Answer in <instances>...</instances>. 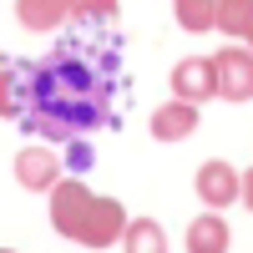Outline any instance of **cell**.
I'll list each match as a JSON object with an SVG mask.
<instances>
[{"mask_svg": "<svg viewBox=\"0 0 253 253\" xmlns=\"http://www.w3.org/2000/svg\"><path fill=\"white\" fill-rule=\"evenodd\" d=\"M122 41L66 31L46 56L0 66V117L46 142H76L117 122Z\"/></svg>", "mask_w": 253, "mask_h": 253, "instance_id": "1", "label": "cell"}, {"mask_svg": "<svg viewBox=\"0 0 253 253\" xmlns=\"http://www.w3.org/2000/svg\"><path fill=\"white\" fill-rule=\"evenodd\" d=\"M51 223L66 238L91 243V248H107L112 238H122V228H126L122 208L112 198H91L81 182H56L51 187Z\"/></svg>", "mask_w": 253, "mask_h": 253, "instance_id": "2", "label": "cell"}, {"mask_svg": "<svg viewBox=\"0 0 253 253\" xmlns=\"http://www.w3.org/2000/svg\"><path fill=\"white\" fill-rule=\"evenodd\" d=\"M213 71H218V96H228V101H253V56H248L243 46L218 51Z\"/></svg>", "mask_w": 253, "mask_h": 253, "instance_id": "3", "label": "cell"}, {"mask_svg": "<svg viewBox=\"0 0 253 253\" xmlns=\"http://www.w3.org/2000/svg\"><path fill=\"white\" fill-rule=\"evenodd\" d=\"M172 91L187 101V107H193V101L218 96V71H213V61H203V56L177 61V66H172Z\"/></svg>", "mask_w": 253, "mask_h": 253, "instance_id": "4", "label": "cell"}, {"mask_svg": "<svg viewBox=\"0 0 253 253\" xmlns=\"http://www.w3.org/2000/svg\"><path fill=\"white\" fill-rule=\"evenodd\" d=\"M15 177H20V187H31V193H46V187L61 182V162H56L51 147H26V152L15 157Z\"/></svg>", "mask_w": 253, "mask_h": 253, "instance_id": "5", "label": "cell"}, {"mask_svg": "<svg viewBox=\"0 0 253 253\" xmlns=\"http://www.w3.org/2000/svg\"><path fill=\"white\" fill-rule=\"evenodd\" d=\"M238 172H233V167H228V162H203L198 167V198L208 203V208H228V203H233L238 198Z\"/></svg>", "mask_w": 253, "mask_h": 253, "instance_id": "6", "label": "cell"}, {"mask_svg": "<svg viewBox=\"0 0 253 253\" xmlns=\"http://www.w3.org/2000/svg\"><path fill=\"white\" fill-rule=\"evenodd\" d=\"M15 15L26 31H56L71 20V5L66 0H15Z\"/></svg>", "mask_w": 253, "mask_h": 253, "instance_id": "7", "label": "cell"}, {"mask_svg": "<svg viewBox=\"0 0 253 253\" xmlns=\"http://www.w3.org/2000/svg\"><path fill=\"white\" fill-rule=\"evenodd\" d=\"M71 20L81 36H117V0H76L71 5Z\"/></svg>", "mask_w": 253, "mask_h": 253, "instance_id": "8", "label": "cell"}, {"mask_svg": "<svg viewBox=\"0 0 253 253\" xmlns=\"http://www.w3.org/2000/svg\"><path fill=\"white\" fill-rule=\"evenodd\" d=\"M193 126H198V107L172 101V107H157V117H152V137H162V142H182V137H193Z\"/></svg>", "mask_w": 253, "mask_h": 253, "instance_id": "9", "label": "cell"}, {"mask_svg": "<svg viewBox=\"0 0 253 253\" xmlns=\"http://www.w3.org/2000/svg\"><path fill=\"white\" fill-rule=\"evenodd\" d=\"M187 253H228V223L218 213L198 218L193 228H187Z\"/></svg>", "mask_w": 253, "mask_h": 253, "instance_id": "10", "label": "cell"}, {"mask_svg": "<svg viewBox=\"0 0 253 253\" xmlns=\"http://www.w3.org/2000/svg\"><path fill=\"white\" fill-rule=\"evenodd\" d=\"M122 243H126V253H167V238H162V228H157L152 218L126 223V228H122Z\"/></svg>", "mask_w": 253, "mask_h": 253, "instance_id": "11", "label": "cell"}, {"mask_svg": "<svg viewBox=\"0 0 253 253\" xmlns=\"http://www.w3.org/2000/svg\"><path fill=\"white\" fill-rule=\"evenodd\" d=\"M218 5H223V0H177V26H182V31H208V26H218Z\"/></svg>", "mask_w": 253, "mask_h": 253, "instance_id": "12", "label": "cell"}, {"mask_svg": "<svg viewBox=\"0 0 253 253\" xmlns=\"http://www.w3.org/2000/svg\"><path fill=\"white\" fill-rule=\"evenodd\" d=\"M248 26H253V0H223L218 5V31L248 36Z\"/></svg>", "mask_w": 253, "mask_h": 253, "instance_id": "13", "label": "cell"}, {"mask_svg": "<svg viewBox=\"0 0 253 253\" xmlns=\"http://www.w3.org/2000/svg\"><path fill=\"white\" fill-rule=\"evenodd\" d=\"M238 198H248V208H253V167H248V177H243V187H238Z\"/></svg>", "mask_w": 253, "mask_h": 253, "instance_id": "14", "label": "cell"}, {"mask_svg": "<svg viewBox=\"0 0 253 253\" xmlns=\"http://www.w3.org/2000/svg\"><path fill=\"white\" fill-rule=\"evenodd\" d=\"M248 41H253V26H248Z\"/></svg>", "mask_w": 253, "mask_h": 253, "instance_id": "15", "label": "cell"}, {"mask_svg": "<svg viewBox=\"0 0 253 253\" xmlns=\"http://www.w3.org/2000/svg\"><path fill=\"white\" fill-rule=\"evenodd\" d=\"M66 5H76V0H66Z\"/></svg>", "mask_w": 253, "mask_h": 253, "instance_id": "16", "label": "cell"}]
</instances>
